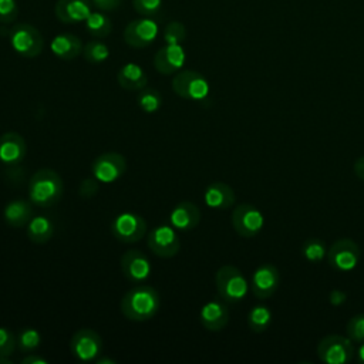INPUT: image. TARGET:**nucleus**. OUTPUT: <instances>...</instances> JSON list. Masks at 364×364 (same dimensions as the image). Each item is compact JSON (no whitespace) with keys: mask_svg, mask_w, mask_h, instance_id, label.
<instances>
[{"mask_svg":"<svg viewBox=\"0 0 364 364\" xmlns=\"http://www.w3.org/2000/svg\"><path fill=\"white\" fill-rule=\"evenodd\" d=\"M200 222L199 208L189 200L179 202L171 212V223L179 230H192Z\"/></svg>","mask_w":364,"mask_h":364,"instance_id":"21","label":"nucleus"},{"mask_svg":"<svg viewBox=\"0 0 364 364\" xmlns=\"http://www.w3.org/2000/svg\"><path fill=\"white\" fill-rule=\"evenodd\" d=\"M347 336L351 341L364 343V313L357 314L348 320Z\"/></svg>","mask_w":364,"mask_h":364,"instance_id":"34","label":"nucleus"},{"mask_svg":"<svg viewBox=\"0 0 364 364\" xmlns=\"http://www.w3.org/2000/svg\"><path fill=\"white\" fill-rule=\"evenodd\" d=\"M264 225L263 213L252 203H240L232 212V226L242 237L256 236Z\"/></svg>","mask_w":364,"mask_h":364,"instance_id":"7","label":"nucleus"},{"mask_svg":"<svg viewBox=\"0 0 364 364\" xmlns=\"http://www.w3.org/2000/svg\"><path fill=\"white\" fill-rule=\"evenodd\" d=\"M63 192V179L54 169H38L28 181L30 202L40 208H50L55 205L61 199Z\"/></svg>","mask_w":364,"mask_h":364,"instance_id":"2","label":"nucleus"},{"mask_svg":"<svg viewBox=\"0 0 364 364\" xmlns=\"http://www.w3.org/2000/svg\"><path fill=\"white\" fill-rule=\"evenodd\" d=\"M148 247L159 257H172L179 252L181 242L173 228L159 225L148 235Z\"/></svg>","mask_w":364,"mask_h":364,"instance_id":"13","label":"nucleus"},{"mask_svg":"<svg viewBox=\"0 0 364 364\" xmlns=\"http://www.w3.org/2000/svg\"><path fill=\"white\" fill-rule=\"evenodd\" d=\"M17 347L20 351L23 353H31L33 350H36L40 343H41V336L40 333L36 330V328H31V327H26V328H21L17 336Z\"/></svg>","mask_w":364,"mask_h":364,"instance_id":"31","label":"nucleus"},{"mask_svg":"<svg viewBox=\"0 0 364 364\" xmlns=\"http://www.w3.org/2000/svg\"><path fill=\"white\" fill-rule=\"evenodd\" d=\"M273 320L272 310L264 304L255 306L247 314V326L253 333L266 331Z\"/></svg>","mask_w":364,"mask_h":364,"instance_id":"27","label":"nucleus"},{"mask_svg":"<svg viewBox=\"0 0 364 364\" xmlns=\"http://www.w3.org/2000/svg\"><path fill=\"white\" fill-rule=\"evenodd\" d=\"M317 355L326 364H347L354 357V346L348 337L330 334L318 341Z\"/></svg>","mask_w":364,"mask_h":364,"instance_id":"5","label":"nucleus"},{"mask_svg":"<svg viewBox=\"0 0 364 364\" xmlns=\"http://www.w3.org/2000/svg\"><path fill=\"white\" fill-rule=\"evenodd\" d=\"M23 364H47V360L41 358L40 355H36V354H30L27 357H24L21 360Z\"/></svg>","mask_w":364,"mask_h":364,"instance_id":"39","label":"nucleus"},{"mask_svg":"<svg viewBox=\"0 0 364 364\" xmlns=\"http://www.w3.org/2000/svg\"><path fill=\"white\" fill-rule=\"evenodd\" d=\"M358 358H360V361L364 363V343L361 344V347H360V350H358Z\"/></svg>","mask_w":364,"mask_h":364,"instance_id":"40","label":"nucleus"},{"mask_svg":"<svg viewBox=\"0 0 364 364\" xmlns=\"http://www.w3.org/2000/svg\"><path fill=\"white\" fill-rule=\"evenodd\" d=\"M172 90L176 95L185 100L200 101L205 100L209 94V82L200 73L193 70H183L173 77Z\"/></svg>","mask_w":364,"mask_h":364,"instance_id":"6","label":"nucleus"},{"mask_svg":"<svg viewBox=\"0 0 364 364\" xmlns=\"http://www.w3.org/2000/svg\"><path fill=\"white\" fill-rule=\"evenodd\" d=\"M205 203L212 209H228L235 205L236 195L230 185L216 181L210 182L203 193Z\"/></svg>","mask_w":364,"mask_h":364,"instance_id":"20","label":"nucleus"},{"mask_svg":"<svg viewBox=\"0 0 364 364\" xmlns=\"http://www.w3.org/2000/svg\"><path fill=\"white\" fill-rule=\"evenodd\" d=\"M186 60L185 50L181 44H166L154 55V67L158 73L169 75L179 71Z\"/></svg>","mask_w":364,"mask_h":364,"instance_id":"16","label":"nucleus"},{"mask_svg":"<svg viewBox=\"0 0 364 364\" xmlns=\"http://www.w3.org/2000/svg\"><path fill=\"white\" fill-rule=\"evenodd\" d=\"M199 321L209 331H220L229 321V309L220 300H210L202 306Z\"/></svg>","mask_w":364,"mask_h":364,"instance_id":"19","label":"nucleus"},{"mask_svg":"<svg viewBox=\"0 0 364 364\" xmlns=\"http://www.w3.org/2000/svg\"><path fill=\"white\" fill-rule=\"evenodd\" d=\"M27 154L24 138L18 132H4L0 135V161L6 165L20 164Z\"/></svg>","mask_w":364,"mask_h":364,"instance_id":"18","label":"nucleus"},{"mask_svg":"<svg viewBox=\"0 0 364 364\" xmlns=\"http://www.w3.org/2000/svg\"><path fill=\"white\" fill-rule=\"evenodd\" d=\"M91 3L101 11H114L122 4V0H91Z\"/></svg>","mask_w":364,"mask_h":364,"instance_id":"37","label":"nucleus"},{"mask_svg":"<svg viewBox=\"0 0 364 364\" xmlns=\"http://www.w3.org/2000/svg\"><path fill=\"white\" fill-rule=\"evenodd\" d=\"M161 299L152 286L138 284L129 289L121 299L122 314L132 321H146L159 310Z\"/></svg>","mask_w":364,"mask_h":364,"instance_id":"1","label":"nucleus"},{"mask_svg":"<svg viewBox=\"0 0 364 364\" xmlns=\"http://www.w3.org/2000/svg\"><path fill=\"white\" fill-rule=\"evenodd\" d=\"M327 246L318 237H310L301 245V255L306 260L311 263H318L327 256Z\"/></svg>","mask_w":364,"mask_h":364,"instance_id":"28","label":"nucleus"},{"mask_svg":"<svg viewBox=\"0 0 364 364\" xmlns=\"http://www.w3.org/2000/svg\"><path fill=\"white\" fill-rule=\"evenodd\" d=\"M17 346V338L6 327H0V357H10Z\"/></svg>","mask_w":364,"mask_h":364,"instance_id":"35","label":"nucleus"},{"mask_svg":"<svg viewBox=\"0 0 364 364\" xmlns=\"http://www.w3.org/2000/svg\"><path fill=\"white\" fill-rule=\"evenodd\" d=\"M3 218L11 228H23L33 218L31 202L26 199L10 200L3 209Z\"/></svg>","mask_w":364,"mask_h":364,"instance_id":"24","label":"nucleus"},{"mask_svg":"<svg viewBox=\"0 0 364 364\" xmlns=\"http://www.w3.org/2000/svg\"><path fill=\"white\" fill-rule=\"evenodd\" d=\"M70 350L80 361H95L102 350V338L92 328H80L70 340Z\"/></svg>","mask_w":364,"mask_h":364,"instance_id":"9","label":"nucleus"},{"mask_svg":"<svg viewBox=\"0 0 364 364\" xmlns=\"http://www.w3.org/2000/svg\"><path fill=\"white\" fill-rule=\"evenodd\" d=\"M122 274L132 283H141L148 279L152 266L149 259L139 250H127L119 260Z\"/></svg>","mask_w":364,"mask_h":364,"instance_id":"15","label":"nucleus"},{"mask_svg":"<svg viewBox=\"0 0 364 364\" xmlns=\"http://www.w3.org/2000/svg\"><path fill=\"white\" fill-rule=\"evenodd\" d=\"M0 363H6V364H11V360H9V357H0Z\"/></svg>","mask_w":364,"mask_h":364,"instance_id":"41","label":"nucleus"},{"mask_svg":"<svg viewBox=\"0 0 364 364\" xmlns=\"http://www.w3.org/2000/svg\"><path fill=\"white\" fill-rule=\"evenodd\" d=\"M146 222L142 216L131 212L118 215L111 223V233L115 239L124 243H135L144 237Z\"/></svg>","mask_w":364,"mask_h":364,"instance_id":"10","label":"nucleus"},{"mask_svg":"<svg viewBox=\"0 0 364 364\" xmlns=\"http://www.w3.org/2000/svg\"><path fill=\"white\" fill-rule=\"evenodd\" d=\"M91 0H57L54 13L57 18L65 24L85 21L91 13Z\"/></svg>","mask_w":364,"mask_h":364,"instance_id":"17","label":"nucleus"},{"mask_svg":"<svg viewBox=\"0 0 364 364\" xmlns=\"http://www.w3.org/2000/svg\"><path fill=\"white\" fill-rule=\"evenodd\" d=\"M353 169H354V173H355L361 181H364V156H360V158L355 159Z\"/></svg>","mask_w":364,"mask_h":364,"instance_id":"38","label":"nucleus"},{"mask_svg":"<svg viewBox=\"0 0 364 364\" xmlns=\"http://www.w3.org/2000/svg\"><path fill=\"white\" fill-rule=\"evenodd\" d=\"M360 247L351 239H338L327 250V260L330 266L338 272H350L360 262Z\"/></svg>","mask_w":364,"mask_h":364,"instance_id":"8","label":"nucleus"},{"mask_svg":"<svg viewBox=\"0 0 364 364\" xmlns=\"http://www.w3.org/2000/svg\"><path fill=\"white\" fill-rule=\"evenodd\" d=\"M162 37L166 44H181L186 38V27L181 21H171L165 26Z\"/></svg>","mask_w":364,"mask_h":364,"instance_id":"32","label":"nucleus"},{"mask_svg":"<svg viewBox=\"0 0 364 364\" xmlns=\"http://www.w3.org/2000/svg\"><path fill=\"white\" fill-rule=\"evenodd\" d=\"M215 283L218 294L226 303H237L243 300L249 290L246 277L237 267L232 264H225L218 269Z\"/></svg>","mask_w":364,"mask_h":364,"instance_id":"3","label":"nucleus"},{"mask_svg":"<svg viewBox=\"0 0 364 364\" xmlns=\"http://www.w3.org/2000/svg\"><path fill=\"white\" fill-rule=\"evenodd\" d=\"M279 283L280 274L277 267L272 263H263L253 272L250 289L257 299H269L276 293Z\"/></svg>","mask_w":364,"mask_h":364,"instance_id":"14","label":"nucleus"},{"mask_svg":"<svg viewBox=\"0 0 364 364\" xmlns=\"http://www.w3.org/2000/svg\"><path fill=\"white\" fill-rule=\"evenodd\" d=\"M82 48H84L82 41L71 33L57 34L51 41L53 54L57 58L65 60V61H70L78 57L82 53Z\"/></svg>","mask_w":364,"mask_h":364,"instance_id":"22","label":"nucleus"},{"mask_svg":"<svg viewBox=\"0 0 364 364\" xmlns=\"http://www.w3.org/2000/svg\"><path fill=\"white\" fill-rule=\"evenodd\" d=\"M13 50L26 58H34L41 54L44 38L41 33L28 23H17L9 33Z\"/></svg>","mask_w":364,"mask_h":364,"instance_id":"4","label":"nucleus"},{"mask_svg":"<svg viewBox=\"0 0 364 364\" xmlns=\"http://www.w3.org/2000/svg\"><path fill=\"white\" fill-rule=\"evenodd\" d=\"M54 235V225L46 216H33L27 223V236L33 243H47Z\"/></svg>","mask_w":364,"mask_h":364,"instance_id":"25","label":"nucleus"},{"mask_svg":"<svg viewBox=\"0 0 364 364\" xmlns=\"http://www.w3.org/2000/svg\"><path fill=\"white\" fill-rule=\"evenodd\" d=\"M136 102L138 107L146 112V114H152L155 111H158L162 105V95L158 90L155 88H142L136 97Z\"/></svg>","mask_w":364,"mask_h":364,"instance_id":"29","label":"nucleus"},{"mask_svg":"<svg viewBox=\"0 0 364 364\" xmlns=\"http://www.w3.org/2000/svg\"><path fill=\"white\" fill-rule=\"evenodd\" d=\"M84 23L87 31L95 38H105L112 31V21L101 11H91Z\"/></svg>","mask_w":364,"mask_h":364,"instance_id":"26","label":"nucleus"},{"mask_svg":"<svg viewBox=\"0 0 364 364\" xmlns=\"http://www.w3.org/2000/svg\"><path fill=\"white\" fill-rule=\"evenodd\" d=\"M117 81L119 87L127 91H138L146 85L148 77L141 65L136 63H127L118 70Z\"/></svg>","mask_w":364,"mask_h":364,"instance_id":"23","label":"nucleus"},{"mask_svg":"<svg viewBox=\"0 0 364 364\" xmlns=\"http://www.w3.org/2000/svg\"><path fill=\"white\" fill-rule=\"evenodd\" d=\"M158 31L159 28L154 18L141 17L127 24L124 30V40L132 48H144L155 41Z\"/></svg>","mask_w":364,"mask_h":364,"instance_id":"12","label":"nucleus"},{"mask_svg":"<svg viewBox=\"0 0 364 364\" xmlns=\"http://www.w3.org/2000/svg\"><path fill=\"white\" fill-rule=\"evenodd\" d=\"M127 169L124 155L118 152H104L98 155L91 165V172L98 182L112 183L119 179Z\"/></svg>","mask_w":364,"mask_h":364,"instance_id":"11","label":"nucleus"},{"mask_svg":"<svg viewBox=\"0 0 364 364\" xmlns=\"http://www.w3.org/2000/svg\"><path fill=\"white\" fill-rule=\"evenodd\" d=\"M84 58L91 64H101L109 57V48L100 40L88 41L82 48Z\"/></svg>","mask_w":364,"mask_h":364,"instance_id":"30","label":"nucleus"},{"mask_svg":"<svg viewBox=\"0 0 364 364\" xmlns=\"http://www.w3.org/2000/svg\"><path fill=\"white\" fill-rule=\"evenodd\" d=\"M18 4L16 0H0V23L9 24L17 18Z\"/></svg>","mask_w":364,"mask_h":364,"instance_id":"36","label":"nucleus"},{"mask_svg":"<svg viewBox=\"0 0 364 364\" xmlns=\"http://www.w3.org/2000/svg\"><path fill=\"white\" fill-rule=\"evenodd\" d=\"M162 0H132L134 10L142 17L154 18L162 11Z\"/></svg>","mask_w":364,"mask_h":364,"instance_id":"33","label":"nucleus"}]
</instances>
